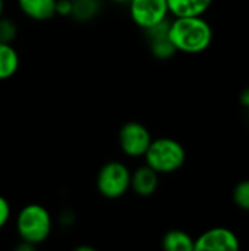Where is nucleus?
<instances>
[{
  "label": "nucleus",
  "mask_w": 249,
  "mask_h": 251,
  "mask_svg": "<svg viewBox=\"0 0 249 251\" xmlns=\"http://www.w3.org/2000/svg\"><path fill=\"white\" fill-rule=\"evenodd\" d=\"M57 0H16V4L23 16L35 22L50 21L56 16Z\"/></svg>",
  "instance_id": "10"
},
{
  "label": "nucleus",
  "mask_w": 249,
  "mask_h": 251,
  "mask_svg": "<svg viewBox=\"0 0 249 251\" xmlns=\"http://www.w3.org/2000/svg\"><path fill=\"white\" fill-rule=\"evenodd\" d=\"M169 38L176 51L198 54L210 47L213 28L203 16L173 18L169 25Z\"/></svg>",
  "instance_id": "1"
},
{
  "label": "nucleus",
  "mask_w": 249,
  "mask_h": 251,
  "mask_svg": "<svg viewBox=\"0 0 249 251\" xmlns=\"http://www.w3.org/2000/svg\"><path fill=\"white\" fill-rule=\"evenodd\" d=\"M15 228L19 240L38 247L48 240L53 229V219L47 207L38 203H29L16 215Z\"/></svg>",
  "instance_id": "2"
},
{
  "label": "nucleus",
  "mask_w": 249,
  "mask_h": 251,
  "mask_svg": "<svg viewBox=\"0 0 249 251\" xmlns=\"http://www.w3.org/2000/svg\"><path fill=\"white\" fill-rule=\"evenodd\" d=\"M37 247L34 246V244H29V243H26V241H22V240H19V243L15 246V250L16 251H32L35 250Z\"/></svg>",
  "instance_id": "19"
},
{
  "label": "nucleus",
  "mask_w": 249,
  "mask_h": 251,
  "mask_svg": "<svg viewBox=\"0 0 249 251\" xmlns=\"http://www.w3.org/2000/svg\"><path fill=\"white\" fill-rule=\"evenodd\" d=\"M241 103H242L245 107H249V87L247 90H244V93L241 94Z\"/></svg>",
  "instance_id": "20"
},
{
  "label": "nucleus",
  "mask_w": 249,
  "mask_h": 251,
  "mask_svg": "<svg viewBox=\"0 0 249 251\" xmlns=\"http://www.w3.org/2000/svg\"><path fill=\"white\" fill-rule=\"evenodd\" d=\"M16 37H18V24L9 16L4 15L0 16V41L13 44Z\"/></svg>",
  "instance_id": "15"
},
{
  "label": "nucleus",
  "mask_w": 249,
  "mask_h": 251,
  "mask_svg": "<svg viewBox=\"0 0 249 251\" xmlns=\"http://www.w3.org/2000/svg\"><path fill=\"white\" fill-rule=\"evenodd\" d=\"M195 240L185 231H167L161 240V247L166 251H194Z\"/></svg>",
  "instance_id": "13"
},
{
  "label": "nucleus",
  "mask_w": 249,
  "mask_h": 251,
  "mask_svg": "<svg viewBox=\"0 0 249 251\" xmlns=\"http://www.w3.org/2000/svg\"><path fill=\"white\" fill-rule=\"evenodd\" d=\"M131 169L119 160L104 163L95 178V187L100 196L109 200L123 197L131 190Z\"/></svg>",
  "instance_id": "4"
},
{
  "label": "nucleus",
  "mask_w": 249,
  "mask_h": 251,
  "mask_svg": "<svg viewBox=\"0 0 249 251\" xmlns=\"http://www.w3.org/2000/svg\"><path fill=\"white\" fill-rule=\"evenodd\" d=\"M75 251H95L92 247H88V246H79V247H76Z\"/></svg>",
  "instance_id": "21"
},
{
  "label": "nucleus",
  "mask_w": 249,
  "mask_h": 251,
  "mask_svg": "<svg viewBox=\"0 0 249 251\" xmlns=\"http://www.w3.org/2000/svg\"><path fill=\"white\" fill-rule=\"evenodd\" d=\"M100 12L98 0H72V15L78 22H88L94 19Z\"/></svg>",
  "instance_id": "14"
},
{
  "label": "nucleus",
  "mask_w": 249,
  "mask_h": 251,
  "mask_svg": "<svg viewBox=\"0 0 249 251\" xmlns=\"http://www.w3.org/2000/svg\"><path fill=\"white\" fill-rule=\"evenodd\" d=\"M145 165L154 169L158 175L178 172L186 160L185 147L175 138L161 137L150 143L145 154Z\"/></svg>",
  "instance_id": "3"
},
{
  "label": "nucleus",
  "mask_w": 249,
  "mask_h": 251,
  "mask_svg": "<svg viewBox=\"0 0 249 251\" xmlns=\"http://www.w3.org/2000/svg\"><path fill=\"white\" fill-rule=\"evenodd\" d=\"M19 53L10 43L0 41V81L10 79L19 69Z\"/></svg>",
  "instance_id": "12"
},
{
  "label": "nucleus",
  "mask_w": 249,
  "mask_h": 251,
  "mask_svg": "<svg viewBox=\"0 0 249 251\" xmlns=\"http://www.w3.org/2000/svg\"><path fill=\"white\" fill-rule=\"evenodd\" d=\"M239 249V238L227 228H211L194 243V251H236Z\"/></svg>",
  "instance_id": "7"
},
{
  "label": "nucleus",
  "mask_w": 249,
  "mask_h": 251,
  "mask_svg": "<svg viewBox=\"0 0 249 251\" xmlns=\"http://www.w3.org/2000/svg\"><path fill=\"white\" fill-rule=\"evenodd\" d=\"M109 1H112V3H119V4H128V3H129V0H109Z\"/></svg>",
  "instance_id": "22"
},
{
  "label": "nucleus",
  "mask_w": 249,
  "mask_h": 251,
  "mask_svg": "<svg viewBox=\"0 0 249 251\" xmlns=\"http://www.w3.org/2000/svg\"><path fill=\"white\" fill-rule=\"evenodd\" d=\"M213 0H167L169 13L173 18L203 16L211 6Z\"/></svg>",
  "instance_id": "11"
},
{
  "label": "nucleus",
  "mask_w": 249,
  "mask_h": 251,
  "mask_svg": "<svg viewBox=\"0 0 249 251\" xmlns=\"http://www.w3.org/2000/svg\"><path fill=\"white\" fill-rule=\"evenodd\" d=\"M169 25H170V21L167 18L166 21L145 29V34L148 37L150 50H151L153 56L160 60L170 59L176 53V49L169 38Z\"/></svg>",
  "instance_id": "8"
},
{
  "label": "nucleus",
  "mask_w": 249,
  "mask_h": 251,
  "mask_svg": "<svg viewBox=\"0 0 249 251\" xmlns=\"http://www.w3.org/2000/svg\"><path fill=\"white\" fill-rule=\"evenodd\" d=\"M56 15L69 18L72 15V0H57L56 1Z\"/></svg>",
  "instance_id": "18"
},
{
  "label": "nucleus",
  "mask_w": 249,
  "mask_h": 251,
  "mask_svg": "<svg viewBox=\"0 0 249 251\" xmlns=\"http://www.w3.org/2000/svg\"><path fill=\"white\" fill-rule=\"evenodd\" d=\"M10 215H12V207L10 203L7 201L6 197H3L0 194V231L7 225V222L10 221Z\"/></svg>",
  "instance_id": "17"
},
{
  "label": "nucleus",
  "mask_w": 249,
  "mask_h": 251,
  "mask_svg": "<svg viewBox=\"0 0 249 251\" xmlns=\"http://www.w3.org/2000/svg\"><path fill=\"white\" fill-rule=\"evenodd\" d=\"M117 141L125 156L138 159V157H144L150 143L153 141V137L144 124L136 121H129L120 126L117 134Z\"/></svg>",
  "instance_id": "5"
},
{
  "label": "nucleus",
  "mask_w": 249,
  "mask_h": 251,
  "mask_svg": "<svg viewBox=\"0 0 249 251\" xmlns=\"http://www.w3.org/2000/svg\"><path fill=\"white\" fill-rule=\"evenodd\" d=\"M4 12V0H0V16H3Z\"/></svg>",
  "instance_id": "23"
},
{
  "label": "nucleus",
  "mask_w": 249,
  "mask_h": 251,
  "mask_svg": "<svg viewBox=\"0 0 249 251\" xmlns=\"http://www.w3.org/2000/svg\"><path fill=\"white\" fill-rule=\"evenodd\" d=\"M158 188V174L148 165L138 166L131 174V190L139 197H151Z\"/></svg>",
  "instance_id": "9"
},
{
  "label": "nucleus",
  "mask_w": 249,
  "mask_h": 251,
  "mask_svg": "<svg viewBox=\"0 0 249 251\" xmlns=\"http://www.w3.org/2000/svg\"><path fill=\"white\" fill-rule=\"evenodd\" d=\"M233 201L239 209L249 212V179H244L236 184L233 190Z\"/></svg>",
  "instance_id": "16"
},
{
  "label": "nucleus",
  "mask_w": 249,
  "mask_h": 251,
  "mask_svg": "<svg viewBox=\"0 0 249 251\" xmlns=\"http://www.w3.org/2000/svg\"><path fill=\"white\" fill-rule=\"evenodd\" d=\"M129 16L144 31L169 18L167 0H129Z\"/></svg>",
  "instance_id": "6"
}]
</instances>
